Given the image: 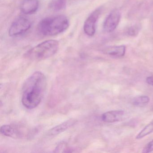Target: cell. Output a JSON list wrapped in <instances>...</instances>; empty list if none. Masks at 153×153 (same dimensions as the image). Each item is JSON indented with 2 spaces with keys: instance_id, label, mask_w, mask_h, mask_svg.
<instances>
[{
  "instance_id": "6da1fadb",
  "label": "cell",
  "mask_w": 153,
  "mask_h": 153,
  "mask_svg": "<svg viewBox=\"0 0 153 153\" xmlns=\"http://www.w3.org/2000/svg\"><path fill=\"white\" fill-rule=\"evenodd\" d=\"M47 81L40 71L32 74L25 81L22 87V102L28 109L37 107L42 101L46 90Z\"/></svg>"
},
{
  "instance_id": "7a4b0ae2",
  "label": "cell",
  "mask_w": 153,
  "mask_h": 153,
  "mask_svg": "<svg viewBox=\"0 0 153 153\" xmlns=\"http://www.w3.org/2000/svg\"><path fill=\"white\" fill-rule=\"evenodd\" d=\"M69 26L68 18L64 16L49 17L41 20L37 25V32L44 36L58 35L66 31Z\"/></svg>"
},
{
  "instance_id": "3957f363",
  "label": "cell",
  "mask_w": 153,
  "mask_h": 153,
  "mask_svg": "<svg viewBox=\"0 0 153 153\" xmlns=\"http://www.w3.org/2000/svg\"><path fill=\"white\" fill-rule=\"evenodd\" d=\"M59 44L55 40H49L42 42L28 50L24 56L32 60H42L53 56L58 51Z\"/></svg>"
},
{
  "instance_id": "277c9868",
  "label": "cell",
  "mask_w": 153,
  "mask_h": 153,
  "mask_svg": "<svg viewBox=\"0 0 153 153\" xmlns=\"http://www.w3.org/2000/svg\"><path fill=\"white\" fill-rule=\"evenodd\" d=\"M32 25L31 21L27 18L19 17L11 24L9 30V35L10 36L20 35L28 31Z\"/></svg>"
},
{
  "instance_id": "5b68a950",
  "label": "cell",
  "mask_w": 153,
  "mask_h": 153,
  "mask_svg": "<svg viewBox=\"0 0 153 153\" xmlns=\"http://www.w3.org/2000/svg\"><path fill=\"white\" fill-rule=\"evenodd\" d=\"M102 12V8L99 7L94 10L87 19L84 25V31L89 36L94 35L96 25Z\"/></svg>"
},
{
  "instance_id": "8992f818",
  "label": "cell",
  "mask_w": 153,
  "mask_h": 153,
  "mask_svg": "<svg viewBox=\"0 0 153 153\" xmlns=\"http://www.w3.org/2000/svg\"><path fill=\"white\" fill-rule=\"evenodd\" d=\"M121 12L118 9H115L110 12L105 20L103 29L107 33L113 32L118 26L120 20Z\"/></svg>"
},
{
  "instance_id": "52a82bcc",
  "label": "cell",
  "mask_w": 153,
  "mask_h": 153,
  "mask_svg": "<svg viewBox=\"0 0 153 153\" xmlns=\"http://www.w3.org/2000/svg\"><path fill=\"white\" fill-rule=\"evenodd\" d=\"M127 117L126 114L123 111H112L105 113L102 115V119L104 122L109 123L120 121Z\"/></svg>"
},
{
  "instance_id": "ba28073f",
  "label": "cell",
  "mask_w": 153,
  "mask_h": 153,
  "mask_svg": "<svg viewBox=\"0 0 153 153\" xmlns=\"http://www.w3.org/2000/svg\"><path fill=\"white\" fill-rule=\"evenodd\" d=\"M39 6L38 0H23L20 5V10L25 15H33L37 11Z\"/></svg>"
},
{
  "instance_id": "9c48e42d",
  "label": "cell",
  "mask_w": 153,
  "mask_h": 153,
  "mask_svg": "<svg viewBox=\"0 0 153 153\" xmlns=\"http://www.w3.org/2000/svg\"><path fill=\"white\" fill-rule=\"evenodd\" d=\"M76 120L75 119H71L68 120L62 123L61 124H59L51 129L48 132V134L50 136H55V135H58L61 132L65 131L67 129L71 127L72 125H74L76 123Z\"/></svg>"
},
{
  "instance_id": "30bf717a",
  "label": "cell",
  "mask_w": 153,
  "mask_h": 153,
  "mask_svg": "<svg viewBox=\"0 0 153 153\" xmlns=\"http://www.w3.org/2000/svg\"><path fill=\"white\" fill-rule=\"evenodd\" d=\"M103 52L107 55L115 57H123L126 52V47L123 45L110 46L103 50Z\"/></svg>"
},
{
  "instance_id": "8fae6325",
  "label": "cell",
  "mask_w": 153,
  "mask_h": 153,
  "mask_svg": "<svg viewBox=\"0 0 153 153\" xmlns=\"http://www.w3.org/2000/svg\"><path fill=\"white\" fill-rule=\"evenodd\" d=\"M1 132L4 136L10 137L19 138L21 136L20 131L11 125H4L1 126Z\"/></svg>"
},
{
  "instance_id": "7c38bea8",
  "label": "cell",
  "mask_w": 153,
  "mask_h": 153,
  "mask_svg": "<svg viewBox=\"0 0 153 153\" xmlns=\"http://www.w3.org/2000/svg\"><path fill=\"white\" fill-rule=\"evenodd\" d=\"M66 5V0H51L50 7L53 11H59L65 9Z\"/></svg>"
},
{
  "instance_id": "4fadbf2b",
  "label": "cell",
  "mask_w": 153,
  "mask_h": 153,
  "mask_svg": "<svg viewBox=\"0 0 153 153\" xmlns=\"http://www.w3.org/2000/svg\"><path fill=\"white\" fill-rule=\"evenodd\" d=\"M149 102V98L147 96L137 97L132 100V104L135 106H143L146 105Z\"/></svg>"
},
{
  "instance_id": "5bb4252c",
  "label": "cell",
  "mask_w": 153,
  "mask_h": 153,
  "mask_svg": "<svg viewBox=\"0 0 153 153\" xmlns=\"http://www.w3.org/2000/svg\"><path fill=\"white\" fill-rule=\"evenodd\" d=\"M153 132V121L146 125L136 137L137 139H140Z\"/></svg>"
},
{
  "instance_id": "9a60e30c",
  "label": "cell",
  "mask_w": 153,
  "mask_h": 153,
  "mask_svg": "<svg viewBox=\"0 0 153 153\" xmlns=\"http://www.w3.org/2000/svg\"><path fill=\"white\" fill-rule=\"evenodd\" d=\"M140 30V26L138 25H133L128 28L127 33L129 36H136L138 34Z\"/></svg>"
},
{
  "instance_id": "2e32d148",
  "label": "cell",
  "mask_w": 153,
  "mask_h": 153,
  "mask_svg": "<svg viewBox=\"0 0 153 153\" xmlns=\"http://www.w3.org/2000/svg\"><path fill=\"white\" fill-rule=\"evenodd\" d=\"M71 149L68 146L65 142H61L57 146L55 149L54 152L58 153H64V152H71L70 150Z\"/></svg>"
},
{
  "instance_id": "e0dca14e",
  "label": "cell",
  "mask_w": 153,
  "mask_h": 153,
  "mask_svg": "<svg viewBox=\"0 0 153 153\" xmlns=\"http://www.w3.org/2000/svg\"><path fill=\"white\" fill-rule=\"evenodd\" d=\"M153 151V140L150 141L144 148L143 153H148Z\"/></svg>"
},
{
  "instance_id": "ac0fdd59",
  "label": "cell",
  "mask_w": 153,
  "mask_h": 153,
  "mask_svg": "<svg viewBox=\"0 0 153 153\" xmlns=\"http://www.w3.org/2000/svg\"><path fill=\"white\" fill-rule=\"evenodd\" d=\"M146 81L149 85L153 86V75L150 76L148 77L146 79Z\"/></svg>"
}]
</instances>
